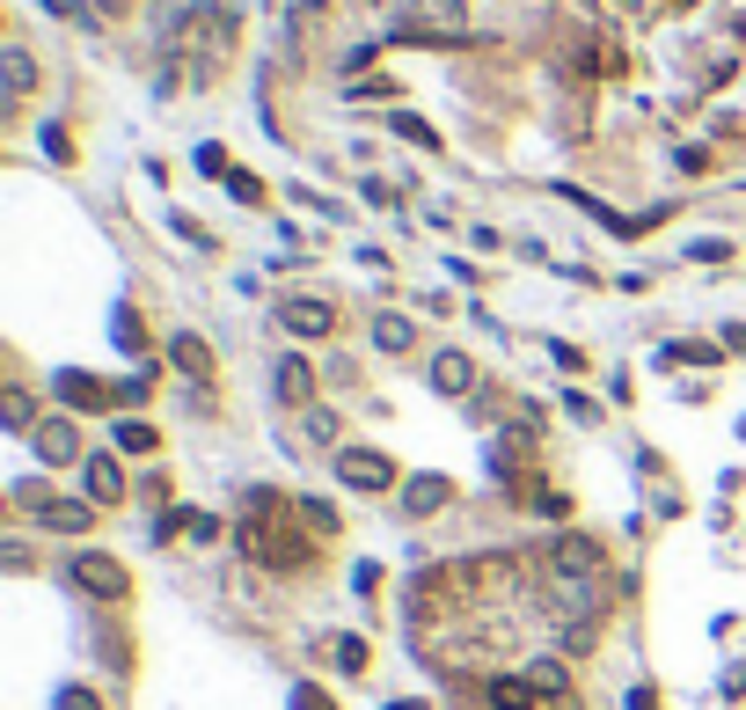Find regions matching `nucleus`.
<instances>
[{"label":"nucleus","mask_w":746,"mask_h":710,"mask_svg":"<svg viewBox=\"0 0 746 710\" xmlns=\"http://www.w3.org/2000/svg\"><path fill=\"white\" fill-rule=\"evenodd\" d=\"M16 506H37L44 528H59V534H88V528H96V513H88L81 498H52L44 483H16Z\"/></svg>","instance_id":"nucleus-1"},{"label":"nucleus","mask_w":746,"mask_h":710,"mask_svg":"<svg viewBox=\"0 0 746 710\" xmlns=\"http://www.w3.org/2000/svg\"><path fill=\"white\" fill-rule=\"evenodd\" d=\"M337 477H345L351 491H388L396 469H388V454H374V447H345V454H337Z\"/></svg>","instance_id":"nucleus-2"},{"label":"nucleus","mask_w":746,"mask_h":710,"mask_svg":"<svg viewBox=\"0 0 746 710\" xmlns=\"http://www.w3.org/2000/svg\"><path fill=\"white\" fill-rule=\"evenodd\" d=\"M67 579L81 593H96V601H125V564H118V557H73Z\"/></svg>","instance_id":"nucleus-3"},{"label":"nucleus","mask_w":746,"mask_h":710,"mask_svg":"<svg viewBox=\"0 0 746 710\" xmlns=\"http://www.w3.org/2000/svg\"><path fill=\"white\" fill-rule=\"evenodd\" d=\"M549 571L556 579H600V550H593L586 534H556L549 542Z\"/></svg>","instance_id":"nucleus-4"},{"label":"nucleus","mask_w":746,"mask_h":710,"mask_svg":"<svg viewBox=\"0 0 746 710\" xmlns=\"http://www.w3.org/2000/svg\"><path fill=\"white\" fill-rule=\"evenodd\" d=\"M30 447H37V462H52V469L81 462V432H73L67 418H52V426H37V432H30Z\"/></svg>","instance_id":"nucleus-5"},{"label":"nucleus","mask_w":746,"mask_h":710,"mask_svg":"<svg viewBox=\"0 0 746 710\" xmlns=\"http://www.w3.org/2000/svg\"><path fill=\"white\" fill-rule=\"evenodd\" d=\"M169 359H176L183 373H191V389H206V396H212V352H206V338L176 330V338H169Z\"/></svg>","instance_id":"nucleus-6"},{"label":"nucleus","mask_w":746,"mask_h":710,"mask_svg":"<svg viewBox=\"0 0 746 710\" xmlns=\"http://www.w3.org/2000/svg\"><path fill=\"white\" fill-rule=\"evenodd\" d=\"M527 689H541V703H549V710H564V703H571V674H564V659H527Z\"/></svg>","instance_id":"nucleus-7"},{"label":"nucleus","mask_w":746,"mask_h":710,"mask_svg":"<svg viewBox=\"0 0 746 710\" xmlns=\"http://www.w3.org/2000/svg\"><path fill=\"white\" fill-rule=\"evenodd\" d=\"M286 330H294V338H330L337 308L330 301H286Z\"/></svg>","instance_id":"nucleus-8"},{"label":"nucleus","mask_w":746,"mask_h":710,"mask_svg":"<svg viewBox=\"0 0 746 710\" xmlns=\"http://www.w3.org/2000/svg\"><path fill=\"white\" fill-rule=\"evenodd\" d=\"M402 506H410V520H425V513H447V506H454V483H447V477H410Z\"/></svg>","instance_id":"nucleus-9"},{"label":"nucleus","mask_w":746,"mask_h":710,"mask_svg":"<svg viewBox=\"0 0 746 710\" xmlns=\"http://www.w3.org/2000/svg\"><path fill=\"white\" fill-rule=\"evenodd\" d=\"M59 396H67L73 410H110V389L96 381V373H81V367H67V373H59Z\"/></svg>","instance_id":"nucleus-10"},{"label":"nucleus","mask_w":746,"mask_h":710,"mask_svg":"<svg viewBox=\"0 0 746 710\" xmlns=\"http://www.w3.org/2000/svg\"><path fill=\"white\" fill-rule=\"evenodd\" d=\"M88 469V498H96V506H110V498H125V469L110 462V454H96V462H81Z\"/></svg>","instance_id":"nucleus-11"},{"label":"nucleus","mask_w":746,"mask_h":710,"mask_svg":"<svg viewBox=\"0 0 746 710\" xmlns=\"http://www.w3.org/2000/svg\"><path fill=\"white\" fill-rule=\"evenodd\" d=\"M0 73H8V96H16V103L37 89V59L22 52V44H8V52H0Z\"/></svg>","instance_id":"nucleus-12"},{"label":"nucleus","mask_w":746,"mask_h":710,"mask_svg":"<svg viewBox=\"0 0 746 710\" xmlns=\"http://www.w3.org/2000/svg\"><path fill=\"white\" fill-rule=\"evenodd\" d=\"M278 396H286V403H308V396H315V373H308V359H294V352L278 359Z\"/></svg>","instance_id":"nucleus-13"},{"label":"nucleus","mask_w":746,"mask_h":710,"mask_svg":"<svg viewBox=\"0 0 746 710\" xmlns=\"http://www.w3.org/2000/svg\"><path fill=\"white\" fill-rule=\"evenodd\" d=\"M432 389L439 396H469V359H461V352H439L432 359Z\"/></svg>","instance_id":"nucleus-14"},{"label":"nucleus","mask_w":746,"mask_h":710,"mask_svg":"<svg viewBox=\"0 0 746 710\" xmlns=\"http://www.w3.org/2000/svg\"><path fill=\"white\" fill-rule=\"evenodd\" d=\"M30 418H37V403H30L22 389H8V396H0V426H8V432H37Z\"/></svg>","instance_id":"nucleus-15"},{"label":"nucleus","mask_w":746,"mask_h":710,"mask_svg":"<svg viewBox=\"0 0 746 710\" xmlns=\"http://www.w3.org/2000/svg\"><path fill=\"white\" fill-rule=\"evenodd\" d=\"M374 344H381V352H410V322L402 316H374Z\"/></svg>","instance_id":"nucleus-16"},{"label":"nucleus","mask_w":746,"mask_h":710,"mask_svg":"<svg viewBox=\"0 0 746 710\" xmlns=\"http://www.w3.org/2000/svg\"><path fill=\"white\" fill-rule=\"evenodd\" d=\"M118 447H125V454H155V426H147V418H125Z\"/></svg>","instance_id":"nucleus-17"},{"label":"nucleus","mask_w":746,"mask_h":710,"mask_svg":"<svg viewBox=\"0 0 746 710\" xmlns=\"http://www.w3.org/2000/svg\"><path fill=\"white\" fill-rule=\"evenodd\" d=\"M490 703H498V710H535L541 696H527V681H498V689H490Z\"/></svg>","instance_id":"nucleus-18"},{"label":"nucleus","mask_w":746,"mask_h":710,"mask_svg":"<svg viewBox=\"0 0 746 710\" xmlns=\"http://www.w3.org/2000/svg\"><path fill=\"white\" fill-rule=\"evenodd\" d=\"M396 132H402V140H417V147H439V132H432V124H417L410 110H402V118H396Z\"/></svg>","instance_id":"nucleus-19"},{"label":"nucleus","mask_w":746,"mask_h":710,"mask_svg":"<svg viewBox=\"0 0 746 710\" xmlns=\"http://www.w3.org/2000/svg\"><path fill=\"white\" fill-rule=\"evenodd\" d=\"M118 344H125V352H147V344H139V316H132V308H118Z\"/></svg>","instance_id":"nucleus-20"},{"label":"nucleus","mask_w":746,"mask_h":710,"mask_svg":"<svg viewBox=\"0 0 746 710\" xmlns=\"http://www.w3.org/2000/svg\"><path fill=\"white\" fill-rule=\"evenodd\" d=\"M300 513H308V528H322V534L337 528V513H330V506H322V498H300Z\"/></svg>","instance_id":"nucleus-21"},{"label":"nucleus","mask_w":746,"mask_h":710,"mask_svg":"<svg viewBox=\"0 0 746 710\" xmlns=\"http://www.w3.org/2000/svg\"><path fill=\"white\" fill-rule=\"evenodd\" d=\"M308 440H337V410H308Z\"/></svg>","instance_id":"nucleus-22"},{"label":"nucleus","mask_w":746,"mask_h":710,"mask_svg":"<svg viewBox=\"0 0 746 710\" xmlns=\"http://www.w3.org/2000/svg\"><path fill=\"white\" fill-rule=\"evenodd\" d=\"M337 667H345V674H359V667H366V644L345 638V644H337Z\"/></svg>","instance_id":"nucleus-23"},{"label":"nucleus","mask_w":746,"mask_h":710,"mask_svg":"<svg viewBox=\"0 0 746 710\" xmlns=\"http://www.w3.org/2000/svg\"><path fill=\"white\" fill-rule=\"evenodd\" d=\"M183 528H191L198 542H212V534H220V520H212V513H183Z\"/></svg>","instance_id":"nucleus-24"},{"label":"nucleus","mask_w":746,"mask_h":710,"mask_svg":"<svg viewBox=\"0 0 746 710\" xmlns=\"http://www.w3.org/2000/svg\"><path fill=\"white\" fill-rule=\"evenodd\" d=\"M294 710H330V696L322 689H294Z\"/></svg>","instance_id":"nucleus-25"},{"label":"nucleus","mask_w":746,"mask_h":710,"mask_svg":"<svg viewBox=\"0 0 746 710\" xmlns=\"http://www.w3.org/2000/svg\"><path fill=\"white\" fill-rule=\"evenodd\" d=\"M59 710H96V696H88V689H67V696H59Z\"/></svg>","instance_id":"nucleus-26"},{"label":"nucleus","mask_w":746,"mask_h":710,"mask_svg":"<svg viewBox=\"0 0 746 710\" xmlns=\"http://www.w3.org/2000/svg\"><path fill=\"white\" fill-rule=\"evenodd\" d=\"M725 344H732V352H746V322H732V330H725Z\"/></svg>","instance_id":"nucleus-27"},{"label":"nucleus","mask_w":746,"mask_h":710,"mask_svg":"<svg viewBox=\"0 0 746 710\" xmlns=\"http://www.w3.org/2000/svg\"><path fill=\"white\" fill-rule=\"evenodd\" d=\"M388 710H425V703H388Z\"/></svg>","instance_id":"nucleus-28"}]
</instances>
